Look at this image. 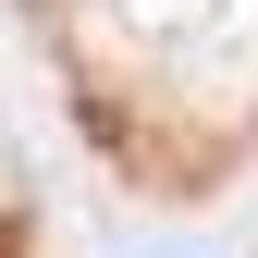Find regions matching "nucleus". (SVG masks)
I'll return each instance as SVG.
<instances>
[{"instance_id": "nucleus-1", "label": "nucleus", "mask_w": 258, "mask_h": 258, "mask_svg": "<svg viewBox=\"0 0 258 258\" xmlns=\"http://www.w3.org/2000/svg\"><path fill=\"white\" fill-rule=\"evenodd\" d=\"M0 258H25V221H0Z\"/></svg>"}]
</instances>
